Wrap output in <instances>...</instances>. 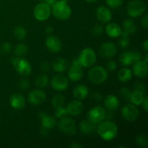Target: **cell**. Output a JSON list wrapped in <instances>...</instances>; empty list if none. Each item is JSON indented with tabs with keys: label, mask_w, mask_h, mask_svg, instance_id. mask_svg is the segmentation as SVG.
<instances>
[{
	"label": "cell",
	"mask_w": 148,
	"mask_h": 148,
	"mask_svg": "<svg viewBox=\"0 0 148 148\" xmlns=\"http://www.w3.org/2000/svg\"><path fill=\"white\" fill-rule=\"evenodd\" d=\"M96 130L98 135L106 141L114 140L118 134V127L116 123L110 120H103L100 122Z\"/></svg>",
	"instance_id": "obj_1"
},
{
	"label": "cell",
	"mask_w": 148,
	"mask_h": 148,
	"mask_svg": "<svg viewBox=\"0 0 148 148\" xmlns=\"http://www.w3.org/2000/svg\"><path fill=\"white\" fill-rule=\"evenodd\" d=\"M52 12L55 17L59 20H65L69 18L72 14V10L68 5L67 2L62 1H56L52 6Z\"/></svg>",
	"instance_id": "obj_2"
},
{
	"label": "cell",
	"mask_w": 148,
	"mask_h": 148,
	"mask_svg": "<svg viewBox=\"0 0 148 148\" xmlns=\"http://www.w3.org/2000/svg\"><path fill=\"white\" fill-rule=\"evenodd\" d=\"M10 62L14 69L20 75H23V76H28L31 73V65L27 59L20 57V56H17V57L12 58Z\"/></svg>",
	"instance_id": "obj_3"
},
{
	"label": "cell",
	"mask_w": 148,
	"mask_h": 148,
	"mask_svg": "<svg viewBox=\"0 0 148 148\" xmlns=\"http://www.w3.org/2000/svg\"><path fill=\"white\" fill-rule=\"evenodd\" d=\"M88 77L93 83L101 84L106 80L108 77V72L106 69L103 66H94L88 72Z\"/></svg>",
	"instance_id": "obj_4"
},
{
	"label": "cell",
	"mask_w": 148,
	"mask_h": 148,
	"mask_svg": "<svg viewBox=\"0 0 148 148\" xmlns=\"http://www.w3.org/2000/svg\"><path fill=\"white\" fill-rule=\"evenodd\" d=\"M78 59L80 62L81 66L88 68L92 66L95 63L97 57L95 51L92 49L85 48L80 52Z\"/></svg>",
	"instance_id": "obj_5"
},
{
	"label": "cell",
	"mask_w": 148,
	"mask_h": 148,
	"mask_svg": "<svg viewBox=\"0 0 148 148\" xmlns=\"http://www.w3.org/2000/svg\"><path fill=\"white\" fill-rule=\"evenodd\" d=\"M146 4L142 0H132L127 5V14L131 17H138L146 11Z\"/></svg>",
	"instance_id": "obj_6"
},
{
	"label": "cell",
	"mask_w": 148,
	"mask_h": 148,
	"mask_svg": "<svg viewBox=\"0 0 148 148\" xmlns=\"http://www.w3.org/2000/svg\"><path fill=\"white\" fill-rule=\"evenodd\" d=\"M142 59L141 53L139 51H126L122 52L120 55L119 62L124 66H128L135 62L140 61Z\"/></svg>",
	"instance_id": "obj_7"
},
{
	"label": "cell",
	"mask_w": 148,
	"mask_h": 148,
	"mask_svg": "<svg viewBox=\"0 0 148 148\" xmlns=\"http://www.w3.org/2000/svg\"><path fill=\"white\" fill-rule=\"evenodd\" d=\"M106 111L102 106H94L89 110L88 113V119L94 124H99L106 119Z\"/></svg>",
	"instance_id": "obj_8"
},
{
	"label": "cell",
	"mask_w": 148,
	"mask_h": 148,
	"mask_svg": "<svg viewBox=\"0 0 148 148\" xmlns=\"http://www.w3.org/2000/svg\"><path fill=\"white\" fill-rule=\"evenodd\" d=\"M59 130L61 132L66 134H75L77 131V127L75 122L73 119L67 116H64L61 118L58 124Z\"/></svg>",
	"instance_id": "obj_9"
},
{
	"label": "cell",
	"mask_w": 148,
	"mask_h": 148,
	"mask_svg": "<svg viewBox=\"0 0 148 148\" xmlns=\"http://www.w3.org/2000/svg\"><path fill=\"white\" fill-rule=\"evenodd\" d=\"M35 18L38 21H44L51 15V7L46 3L42 2L37 4L33 11Z\"/></svg>",
	"instance_id": "obj_10"
},
{
	"label": "cell",
	"mask_w": 148,
	"mask_h": 148,
	"mask_svg": "<svg viewBox=\"0 0 148 148\" xmlns=\"http://www.w3.org/2000/svg\"><path fill=\"white\" fill-rule=\"evenodd\" d=\"M121 115L128 121H134L138 119L140 111L135 105L128 103L121 108Z\"/></svg>",
	"instance_id": "obj_11"
},
{
	"label": "cell",
	"mask_w": 148,
	"mask_h": 148,
	"mask_svg": "<svg viewBox=\"0 0 148 148\" xmlns=\"http://www.w3.org/2000/svg\"><path fill=\"white\" fill-rule=\"evenodd\" d=\"M99 53L105 59L114 57L117 53V47L112 42H106L101 45L99 49Z\"/></svg>",
	"instance_id": "obj_12"
},
{
	"label": "cell",
	"mask_w": 148,
	"mask_h": 148,
	"mask_svg": "<svg viewBox=\"0 0 148 148\" xmlns=\"http://www.w3.org/2000/svg\"><path fill=\"white\" fill-rule=\"evenodd\" d=\"M51 85L52 88L58 91H63L68 88L69 82L66 77L64 75L58 74L54 75L51 81Z\"/></svg>",
	"instance_id": "obj_13"
},
{
	"label": "cell",
	"mask_w": 148,
	"mask_h": 148,
	"mask_svg": "<svg viewBox=\"0 0 148 148\" xmlns=\"http://www.w3.org/2000/svg\"><path fill=\"white\" fill-rule=\"evenodd\" d=\"M66 108L67 110L68 114L73 116H77L82 114L84 109V106L83 103L79 100H75L69 102L66 106Z\"/></svg>",
	"instance_id": "obj_14"
},
{
	"label": "cell",
	"mask_w": 148,
	"mask_h": 148,
	"mask_svg": "<svg viewBox=\"0 0 148 148\" xmlns=\"http://www.w3.org/2000/svg\"><path fill=\"white\" fill-rule=\"evenodd\" d=\"M46 93L41 90H33L29 93L28 101L33 105H38L46 100Z\"/></svg>",
	"instance_id": "obj_15"
},
{
	"label": "cell",
	"mask_w": 148,
	"mask_h": 148,
	"mask_svg": "<svg viewBox=\"0 0 148 148\" xmlns=\"http://www.w3.org/2000/svg\"><path fill=\"white\" fill-rule=\"evenodd\" d=\"M96 17L98 20L103 23H109L112 19V13L108 7L101 6L96 10Z\"/></svg>",
	"instance_id": "obj_16"
},
{
	"label": "cell",
	"mask_w": 148,
	"mask_h": 148,
	"mask_svg": "<svg viewBox=\"0 0 148 148\" xmlns=\"http://www.w3.org/2000/svg\"><path fill=\"white\" fill-rule=\"evenodd\" d=\"M46 46L49 50L53 53L59 52L62 49V43L60 40L53 36H48L46 40Z\"/></svg>",
	"instance_id": "obj_17"
},
{
	"label": "cell",
	"mask_w": 148,
	"mask_h": 148,
	"mask_svg": "<svg viewBox=\"0 0 148 148\" xmlns=\"http://www.w3.org/2000/svg\"><path fill=\"white\" fill-rule=\"evenodd\" d=\"M132 74L139 77H143L147 75V64L144 61H138L134 63L132 67Z\"/></svg>",
	"instance_id": "obj_18"
},
{
	"label": "cell",
	"mask_w": 148,
	"mask_h": 148,
	"mask_svg": "<svg viewBox=\"0 0 148 148\" xmlns=\"http://www.w3.org/2000/svg\"><path fill=\"white\" fill-rule=\"evenodd\" d=\"M10 103L13 108L17 110L23 109L25 106V100L23 95L20 93H14L10 98Z\"/></svg>",
	"instance_id": "obj_19"
},
{
	"label": "cell",
	"mask_w": 148,
	"mask_h": 148,
	"mask_svg": "<svg viewBox=\"0 0 148 148\" xmlns=\"http://www.w3.org/2000/svg\"><path fill=\"white\" fill-rule=\"evenodd\" d=\"M105 30L106 34L110 38H114L119 37L122 32V29L121 28V27L118 24L114 23H108L106 26Z\"/></svg>",
	"instance_id": "obj_20"
},
{
	"label": "cell",
	"mask_w": 148,
	"mask_h": 148,
	"mask_svg": "<svg viewBox=\"0 0 148 148\" xmlns=\"http://www.w3.org/2000/svg\"><path fill=\"white\" fill-rule=\"evenodd\" d=\"M80 131L85 134H92L96 131V125L88 119L82 120L79 124Z\"/></svg>",
	"instance_id": "obj_21"
},
{
	"label": "cell",
	"mask_w": 148,
	"mask_h": 148,
	"mask_svg": "<svg viewBox=\"0 0 148 148\" xmlns=\"http://www.w3.org/2000/svg\"><path fill=\"white\" fill-rule=\"evenodd\" d=\"M69 78L72 81H79L83 77V69L82 66H72L68 71Z\"/></svg>",
	"instance_id": "obj_22"
},
{
	"label": "cell",
	"mask_w": 148,
	"mask_h": 148,
	"mask_svg": "<svg viewBox=\"0 0 148 148\" xmlns=\"http://www.w3.org/2000/svg\"><path fill=\"white\" fill-rule=\"evenodd\" d=\"M104 104L107 109L109 111H115L119 106V101L116 95H108L104 100Z\"/></svg>",
	"instance_id": "obj_23"
},
{
	"label": "cell",
	"mask_w": 148,
	"mask_h": 148,
	"mask_svg": "<svg viewBox=\"0 0 148 148\" xmlns=\"http://www.w3.org/2000/svg\"><path fill=\"white\" fill-rule=\"evenodd\" d=\"M89 94V90L83 84H79L77 85L73 90V95L77 99L83 100L87 98Z\"/></svg>",
	"instance_id": "obj_24"
},
{
	"label": "cell",
	"mask_w": 148,
	"mask_h": 148,
	"mask_svg": "<svg viewBox=\"0 0 148 148\" xmlns=\"http://www.w3.org/2000/svg\"><path fill=\"white\" fill-rule=\"evenodd\" d=\"M53 70L57 72H63L69 68L68 62L64 58H57L53 62Z\"/></svg>",
	"instance_id": "obj_25"
},
{
	"label": "cell",
	"mask_w": 148,
	"mask_h": 148,
	"mask_svg": "<svg viewBox=\"0 0 148 148\" xmlns=\"http://www.w3.org/2000/svg\"><path fill=\"white\" fill-rule=\"evenodd\" d=\"M117 77L121 82H128L131 79L132 77V72L130 68L124 67L119 71Z\"/></svg>",
	"instance_id": "obj_26"
},
{
	"label": "cell",
	"mask_w": 148,
	"mask_h": 148,
	"mask_svg": "<svg viewBox=\"0 0 148 148\" xmlns=\"http://www.w3.org/2000/svg\"><path fill=\"white\" fill-rule=\"evenodd\" d=\"M41 119V125L42 127H45V128L48 129V130H51L56 127V120L54 117L51 116L46 114V116L43 117Z\"/></svg>",
	"instance_id": "obj_27"
},
{
	"label": "cell",
	"mask_w": 148,
	"mask_h": 148,
	"mask_svg": "<svg viewBox=\"0 0 148 148\" xmlns=\"http://www.w3.org/2000/svg\"><path fill=\"white\" fill-rule=\"evenodd\" d=\"M144 98V93H143L141 92H139V91L134 90L133 92H131L130 101H131L132 103L134 104V105L140 106L142 104V103H143Z\"/></svg>",
	"instance_id": "obj_28"
},
{
	"label": "cell",
	"mask_w": 148,
	"mask_h": 148,
	"mask_svg": "<svg viewBox=\"0 0 148 148\" xmlns=\"http://www.w3.org/2000/svg\"><path fill=\"white\" fill-rule=\"evenodd\" d=\"M123 27H124V30L127 31L130 34H132V33H135L136 30H137V24L133 20L127 19V20H124L123 23Z\"/></svg>",
	"instance_id": "obj_29"
},
{
	"label": "cell",
	"mask_w": 148,
	"mask_h": 148,
	"mask_svg": "<svg viewBox=\"0 0 148 148\" xmlns=\"http://www.w3.org/2000/svg\"><path fill=\"white\" fill-rule=\"evenodd\" d=\"M52 105L55 108L62 107L64 105L65 99L64 97L62 94H56L52 98Z\"/></svg>",
	"instance_id": "obj_30"
},
{
	"label": "cell",
	"mask_w": 148,
	"mask_h": 148,
	"mask_svg": "<svg viewBox=\"0 0 148 148\" xmlns=\"http://www.w3.org/2000/svg\"><path fill=\"white\" fill-rule=\"evenodd\" d=\"M27 51H28V47L24 43H20V44L17 45L14 50V54L20 57L25 56L27 53Z\"/></svg>",
	"instance_id": "obj_31"
},
{
	"label": "cell",
	"mask_w": 148,
	"mask_h": 148,
	"mask_svg": "<svg viewBox=\"0 0 148 148\" xmlns=\"http://www.w3.org/2000/svg\"><path fill=\"white\" fill-rule=\"evenodd\" d=\"M36 84L38 88H46L49 84V77L46 74H40L36 78Z\"/></svg>",
	"instance_id": "obj_32"
},
{
	"label": "cell",
	"mask_w": 148,
	"mask_h": 148,
	"mask_svg": "<svg viewBox=\"0 0 148 148\" xmlns=\"http://www.w3.org/2000/svg\"><path fill=\"white\" fill-rule=\"evenodd\" d=\"M14 36L17 40H23L26 37V30L23 26H17L13 30Z\"/></svg>",
	"instance_id": "obj_33"
},
{
	"label": "cell",
	"mask_w": 148,
	"mask_h": 148,
	"mask_svg": "<svg viewBox=\"0 0 148 148\" xmlns=\"http://www.w3.org/2000/svg\"><path fill=\"white\" fill-rule=\"evenodd\" d=\"M131 92H132L130 91V90L128 88H125V87L121 88L119 91V94L121 95V97L123 99L126 100V101H130Z\"/></svg>",
	"instance_id": "obj_34"
},
{
	"label": "cell",
	"mask_w": 148,
	"mask_h": 148,
	"mask_svg": "<svg viewBox=\"0 0 148 148\" xmlns=\"http://www.w3.org/2000/svg\"><path fill=\"white\" fill-rule=\"evenodd\" d=\"M107 5L114 9L119 8L123 4L122 0H106Z\"/></svg>",
	"instance_id": "obj_35"
},
{
	"label": "cell",
	"mask_w": 148,
	"mask_h": 148,
	"mask_svg": "<svg viewBox=\"0 0 148 148\" xmlns=\"http://www.w3.org/2000/svg\"><path fill=\"white\" fill-rule=\"evenodd\" d=\"M67 114V110H66V108H64V106L56 108V111H55V116H56V118L61 119L64 116H66Z\"/></svg>",
	"instance_id": "obj_36"
},
{
	"label": "cell",
	"mask_w": 148,
	"mask_h": 148,
	"mask_svg": "<svg viewBox=\"0 0 148 148\" xmlns=\"http://www.w3.org/2000/svg\"><path fill=\"white\" fill-rule=\"evenodd\" d=\"M136 141L139 145L143 146V147H146L148 145L147 138L145 134H140V135L137 136Z\"/></svg>",
	"instance_id": "obj_37"
},
{
	"label": "cell",
	"mask_w": 148,
	"mask_h": 148,
	"mask_svg": "<svg viewBox=\"0 0 148 148\" xmlns=\"http://www.w3.org/2000/svg\"><path fill=\"white\" fill-rule=\"evenodd\" d=\"M130 43V40L129 37H125V36H121V38L119 40V45L122 49H126L127 47H128Z\"/></svg>",
	"instance_id": "obj_38"
},
{
	"label": "cell",
	"mask_w": 148,
	"mask_h": 148,
	"mask_svg": "<svg viewBox=\"0 0 148 148\" xmlns=\"http://www.w3.org/2000/svg\"><path fill=\"white\" fill-rule=\"evenodd\" d=\"M103 31V28L101 25H95L92 29V33L94 36H100L102 34Z\"/></svg>",
	"instance_id": "obj_39"
},
{
	"label": "cell",
	"mask_w": 148,
	"mask_h": 148,
	"mask_svg": "<svg viewBox=\"0 0 148 148\" xmlns=\"http://www.w3.org/2000/svg\"><path fill=\"white\" fill-rule=\"evenodd\" d=\"M145 86L144 84L142 83V82H137V83L134 85V90L139 91V92H141L145 94Z\"/></svg>",
	"instance_id": "obj_40"
},
{
	"label": "cell",
	"mask_w": 148,
	"mask_h": 148,
	"mask_svg": "<svg viewBox=\"0 0 148 148\" xmlns=\"http://www.w3.org/2000/svg\"><path fill=\"white\" fill-rule=\"evenodd\" d=\"M1 52L3 53H8L11 51L12 50V46L11 44L8 42H6V43H3L2 46H1Z\"/></svg>",
	"instance_id": "obj_41"
},
{
	"label": "cell",
	"mask_w": 148,
	"mask_h": 148,
	"mask_svg": "<svg viewBox=\"0 0 148 148\" xmlns=\"http://www.w3.org/2000/svg\"><path fill=\"white\" fill-rule=\"evenodd\" d=\"M29 87H30V82L27 80V79H22L20 81V88H21L23 90H25L28 89Z\"/></svg>",
	"instance_id": "obj_42"
},
{
	"label": "cell",
	"mask_w": 148,
	"mask_h": 148,
	"mask_svg": "<svg viewBox=\"0 0 148 148\" xmlns=\"http://www.w3.org/2000/svg\"><path fill=\"white\" fill-rule=\"evenodd\" d=\"M107 69L109 71H114L117 68V64L115 61L111 60L107 63L106 64Z\"/></svg>",
	"instance_id": "obj_43"
},
{
	"label": "cell",
	"mask_w": 148,
	"mask_h": 148,
	"mask_svg": "<svg viewBox=\"0 0 148 148\" xmlns=\"http://www.w3.org/2000/svg\"><path fill=\"white\" fill-rule=\"evenodd\" d=\"M40 69L43 72H47L50 69V65L47 62H43L40 64Z\"/></svg>",
	"instance_id": "obj_44"
},
{
	"label": "cell",
	"mask_w": 148,
	"mask_h": 148,
	"mask_svg": "<svg viewBox=\"0 0 148 148\" xmlns=\"http://www.w3.org/2000/svg\"><path fill=\"white\" fill-rule=\"evenodd\" d=\"M40 134L43 136V137H47V136L49 134V130L46 128H45V127H41V128H40Z\"/></svg>",
	"instance_id": "obj_45"
},
{
	"label": "cell",
	"mask_w": 148,
	"mask_h": 148,
	"mask_svg": "<svg viewBox=\"0 0 148 148\" xmlns=\"http://www.w3.org/2000/svg\"><path fill=\"white\" fill-rule=\"evenodd\" d=\"M141 105H143V108H144L145 111L147 112V111H148V98H147V96L145 97L144 100H143V103H142Z\"/></svg>",
	"instance_id": "obj_46"
},
{
	"label": "cell",
	"mask_w": 148,
	"mask_h": 148,
	"mask_svg": "<svg viewBox=\"0 0 148 148\" xmlns=\"http://www.w3.org/2000/svg\"><path fill=\"white\" fill-rule=\"evenodd\" d=\"M142 25L145 27V28H147L148 27V14H146L142 20Z\"/></svg>",
	"instance_id": "obj_47"
},
{
	"label": "cell",
	"mask_w": 148,
	"mask_h": 148,
	"mask_svg": "<svg viewBox=\"0 0 148 148\" xmlns=\"http://www.w3.org/2000/svg\"><path fill=\"white\" fill-rule=\"evenodd\" d=\"M92 98H93L95 101H100L102 100V95H101L99 92H95L92 94Z\"/></svg>",
	"instance_id": "obj_48"
},
{
	"label": "cell",
	"mask_w": 148,
	"mask_h": 148,
	"mask_svg": "<svg viewBox=\"0 0 148 148\" xmlns=\"http://www.w3.org/2000/svg\"><path fill=\"white\" fill-rule=\"evenodd\" d=\"M72 66H82L80 64V62H79V59L76 58V59H74L72 62Z\"/></svg>",
	"instance_id": "obj_49"
},
{
	"label": "cell",
	"mask_w": 148,
	"mask_h": 148,
	"mask_svg": "<svg viewBox=\"0 0 148 148\" xmlns=\"http://www.w3.org/2000/svg\"><path fill=\"white\" fill-rule=\"evenodd\" d=\"M114 111H110V112H106V119L107 120H111L112 119L113 117L114 116V113H113Z\"/></svg>",
	"instance_id": "obj_50"
},
{
	"label": "cell",
	"mask_w": 148,
	"mask_h": 148,
	"mask_svg": "<svg viewBox=\"0 0 148 148\" xmlns=\"http://www.w3.org/2000/svg\"><path fill=\"white\" fill-rule=\"evenodd\" d=\"M53 30V27L50 25H47L46 27V28H45V31H46V33H47V34H51V33H52Z\"/></svg>",
	"instance_id": "obj_51"
},
{
	"label": "cell",
	"mask_w": 148,
	"mask_h": 148,
	"mask_svg": "<svg viewBox=\"0 0 148 148\" xmlns=\"http://www.w3.org/2000/svg\"><path fill=\"white\" fill-rule=\"evenodd\" d=\"M70 148H82V146L77 143H73L69 145Z\"/></svg>",
	"instance_id": "obj_52"
},
{
	"label": "cell",
	"mask_w": 148,
	"mask_h": 148,
	"mask_svg": "<svg viewBox=\"0 0 148 148\" xmlns=\"http://www.w3.org/2000/svg\"><path fill=\"white\" fill-rule=\"evenodd\" d=\"M143 49H145V51L147 52L148 51V40L147 39H146V40L143 42Z\"/></svg>",
	"instance_id": "obj_53"
},
{
	"label": "cell",
	"mask_w": 148,
	"mask_h": 148,
	"mask_svg": "<svg viewBox=\"0 0 148 148\" xmlns=\"http://www.w3.org/2000/svg\"><path fill=\"white\" fill-rule=\"evenodd\" d=\"M56 1V0H48V1H46V4H47L48 5L50 6V7H52V6L55 4Z\"/></svg>",
	"instance_id": "obj_54"
},
{
	"label": "cell",
	"mask_w": 148,
	"mask_h": 148,
	"mask_svg": "<svg viewBox=\"0 0 148 148\" xmlns=\"http://www.w3.org/2000/svg\"><path fill=\"white\" fill-rule=\"evenodd\" d=\"M147 57H148V55L146 54L145 56V59H144V62H145V63H147V61H148Z\"/></svg>",
	"instance_id": "obj_55"
},
{
	"label": "cell",
	"mask_w": 148,
	"mask_h": 148,
	"mask_svg": "<svg viewBox=\"0 0 148 148\" xmlns=\"http://www.w3.org/2000/svg\"><path fill=\"white\" fill-rule=\"evenodd\" d=\"M86 1L89 3H94V2H95L97 0H86Z\"/></svg>",
	"instance_id": "obj_56"
},
{
	"label": "cell",
	"mask_w": 148,
	"mask_h": 148,
	"mask_svg": "<svg viewBox=\"0 0 148 148\" xmlns=\"http://www.w3.org/2000/svg\"><path fill=\"white\" fill-rule=\"evenodd\" d=\"M40 1H43V2H45V3H46V1H47L48 0H40Z\"/></svg>",
	"instance_id": "obj_57"
},
{
	"label": "cell",
	"mask_w": 148,
	"mask_h": 148,
	"mask_svg": "<svg viewBox=\"0 0 148 148\" xmlns=\"http://www.w3.org/2000/svg\"><path fill=\"white\" fill-rule=\"evenodd\" d=\"M62 1H65V2H67V1H68V0H62Z\"/></svg>",
	"instance_id": "obj_58"
}]
</instances>
